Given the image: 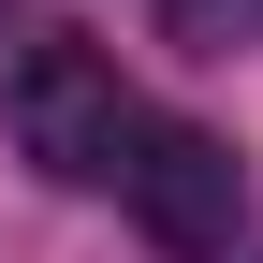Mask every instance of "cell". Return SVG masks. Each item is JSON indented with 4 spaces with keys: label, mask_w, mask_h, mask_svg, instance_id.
<instances>
[{
    "label": "cell",
    "mask_w": 263,
    "mask_h": 263,
    "mask_svg": "<svg viewBox=\"0 0 263 263\" xmlns=\"http://www.w3.org/2000/svg\"><path fill=\"white\" fill-rule=\"evenodd\" d=\"M15 146L44 161L59 190H117V161H132V88H117V44L44 29V44L15 59Z\"/></svg>",
    "instance_id": "6da1fadb"
},
{
    "label": "cell",
    "mask_w": 263,
    "mask_h": 263,
    "mask_svg": "<svg viewBox=\"0 0 263 263\" xmlns=\"http://www.w3.org/2000/svg\"><path fill=\"white\" fill-rule=\"evenodd\" d=\"M117 205L146 219L161 263H219V249H234V219H249V176H234V146H219L205 117H132Z\"/></svg>",
    "instance_id": "7a4b0ae2"
},
{
    "label": "cell",
    "mask_w": 263,
    "mask_h": 263,
    "mask_svg": "<svg viewBox=\"0 0 263 263\" xmlns=\"http://www.w3.org/2000/svg\"><path fill=\"white\" fill-rule=\"evenodd\" d=\"M176 29H190V44H219V0H176Z\"/></svg>",
    "instance_id": "3957f363"
},
{
    "label": "cell",
    "mask_w": 263,
    "mask_h": 263,
    "mask_svg": "<svg viewBox=\"0 0 263 263\" xmlns=\"http://www.w3.org/2000/svg\"><path fill=\"white\" fill-rule=\"evenodd\" d=\"M15 15H29V0H0V29H15Z\"/></svg>",
    "instance_id": "277c9868"
}]
</instances>
